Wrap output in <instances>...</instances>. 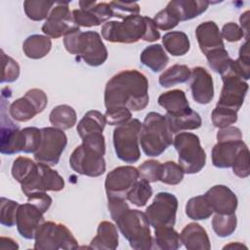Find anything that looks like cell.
<instances>
[{
	"mask_svg": "<svg viewBox=\"0 0 250 250\" xmlns=\"http://www.w3.org/2000/svg\"><path fill=\"white\" fill-rule=\"evenodd\" d=\"M105 108L118 106L140 111L148 104V81L137 69H126L113 75L104 88Z\"/></svg>",
	"mask_w": 250,
	"mask_h": 250,
	"instance_id": "1",
	"label": "cell"
},
{
	"mask_svg": "<svg viewBox=\"0 0 250 250\" xmlns=\"http://www.w3.org/2000/svg\"><path fill=\"white\" fill-rule=\"evenodd\" d=\"M5 95H1V128H0V151L2 154H15L21 151L34 153L41 142V129L26 127L20 130L6 112L8 107Z\"/></svg>",
	"mask_w": 250,
	"mask_h": 250,
	"instance_id": "2",
	"label": "cell"
},
{
	"mask_svg": "<svg viewBox=\"0 0 250 250\" xmlns=\"http://www.w3.org/2000/svg\"><path fill=\"white\" fill-rule=\"evenodd\" d=\"M101 31L103 38L112 43L132 44L140 39L153 42L160 38L153 20L140 15L128 17L121 21H106Z\"/></svg>",
	"mask_w": 250,
	"mask_h": 250,
	"instance_id": "3",
	"label": "cell"
},
{
	"mask_svg": "<svg viewBox=\"0 0 250 250\" xmlns=\"http://www.w3.org/2000/svg\"><path fill=\"white\" fill-rule=\"evenodd\" d=\"M66 51L78 56L88 65H102L107 59V50L97 31L82 32L79 26L74 27L63 36Z\"/></svg>",
	"mask_w": 250,
	"mask_h": 250,
	"instance_id": "4",
	"label": "cell"
},
{
	"mask_svg": "<svg viewBox=\"0 0 250 250\" xmlns=\"http://www.w3.org/2000/svg\"><path fill=\"white\" fill-rule=\"evenodd\" d=\"M173 140L165 115L154 111L148 112L140 132V144L145 154L151 157L159 156L173 144Z\"/></svg>",
	"mask_w": 250,
	"mask_h": 250,
	"instance_id": "5",
	"label": "cell"
},
{
	"mask_svg": "<svg viewBox=\"0 0 250 250\" xmlns=\"http://www.w3.org/2000/svg\"><path fill=\"white\" fill-rule=\"evenodd\" d=\"M121 234L135 250L152 248V236L149 223L144 212L137 209H127L114 221Z\"/></svg>",
	"mask_w": 250,
	"mask_h": 250,
	"instance_id": "6",
	"label": "cell"
},
{
	"mask_svg": "<svg viewBox=\"0 0 250 250\" xmlns=\"http://www.w3.org/2000/svg\"><path fill=\"white\" fill-rule=\"evenodd\" d=\"M173 145L178 152L179 165L185 173L196 174L203 169L206 163V152L197 135L180 132L174 138Z\"/></svg>",
	"mask_w": 250,
	"mask_h": 250,
	"instance_id": "7",
	"label": "cell"
},
{
	"mask_svg": "<svg viewBox=\"0 0 250 250\" xmlns=\"http://www.w3.org/2000/svg\"><path fill=\"white\" fill-rule=\"evenodd\" d=\"M36 250H73L79 248L76 238L63 224L44 222L38 228L34 237Z\"/></svg>",
	"mask_w": 250,
	"mask_h": 250,
	"instance_id": "8",
	"label": "cell"
},
{
	"mask_svg": "<svg viewBox=\"0 0 250 250\" xmlns=\"http://www.w3.org/2000/svg\"><path fill=\"white\" fill-rule=\"evenodd\" d=\"M142 123L133 118L117 126L113 131V146L117 157L126 163H135L140 159L139 146Z\"/></svg>",
	"mask_w": 250,
	"mask_h": 250,
	"instance_id": "9",
	"label": "cell"
},
{
	"mask_svg": "<svg viewBox=\"0 0 250 250\" xmlns=\"http://www.w3.org/2000/svg\"><path fill=\"white\" fill-rule=\"evenodd\" d=\"M67 145V137L63 130L56 127L41 129V142L38 149L33 153L34 159L49 166L59 163L61 155Z\"/></svg>",
	"mask_w": 250,
	"mask_h": 250,
	"instance_id": "10",
	"label": "cell"
},
{
	"mask_svg": "<svg viewBox=\"0 0 250 250\" xmlns=\"http://www.w3.org/2000/svg\"><path fill=\"white\" fill-rule=\"evenodd\" d=\"M21 187L26 196L38 191H60L64 188V180L49 165L37 162L34 170Z\"/></svg>",
	"mask_w": 250,
	"mask_h": 250,
	"instance_id": "11",
	"label": "cell"
},
{
	"mask_svg": "<svg viewBox=\"0 0 250 250\" xmlns=\"http://www.w3.org/2000/svg\"><path fill=\"white\" fill-rule=\"evenodd\" d=\"M69 165L76 173L88 177H100L105 172L104 155L84 144L76 146L69 157Z\"/></svg>",
	"mask_w": 250,
	"mask_h": 250,
	"instance_id": "12",
	"label": "cell"
},
{
	"mask_svg": "<svg viewBox=\"0 0 250 250\" xmlns=\"http://www.w3.org/2000/svg\"><path fill=\"white\" fill-rule=\"evenodd\" d=\"M178 209V199L170 192H158L152 203L146 209V219L154 229L174 227Z\"/></svg>",
	"mask_w": 250,
	"mask_h": 250,
	"instance_id": "13",
	"label": "cell"
},
{
	"mask_svg": "<svg viewBox=\"0 0 250 250\" xmlns=\"http://www.w3.org/2000/svg\"><path fill=\"white\" fill-rule=\"evenodd\" d=\"M48 104V98L41 89H30L23 97L15 100L9 105L10 116L19 122H26L42 112Z\"/></svg>",
	"mask_w": 250,
	"mask_h": 250,
	"instance_id": "14",
	"label": "cell"
},
{
	"mask_svg": "<svg viewBox=\"0 0 250 250\" xmlns=\"http://www.w3.org/2000/svg\"><path fill=\"white\" fill-rule=\"evenodd\" d=\"M221 76L223 80V88L216 105L238 111L246 97L248 83L230 71H228Z\"/></svg>",
	"mask_w": 250,
	"mask_h": 250,
	"instance_id": "15",
	"label": "cell"
},
{
	"mask_svg": "<svg viewBox=\"0 0 250 250\" xmlns=\"http://www.w3.org/2000/svg\"><path fill=\"white\" fill-rule=\"evenodd\" d=\"M139 178V170L134 166L127 165L114 168L105 177L104 188L106 196L126 199L128 192Z\"/></svg>",
	"mask_w": 250,
	"mask_h": 250,
	"instance_id": "16",
	"label": "cell"
},
{
	"mask_svg": "<svg viewBox=\"0 0 250 250\" xmlns=\"http://www.w3.org/2000/svg\"><path fill=\"white\" fill-rule=\"evenodd\" d=\"M76 26L68 2H56L41 29L49 38H60Z\"/></svg>",
	"mask_w": 250,
	"mask_h": 250,
	"instance_id": "17",
	"label": "cell"
},
{
	"mask_svg": "<svg viewBox=\"0 0 250 250\" xmlns=\"http://www.w3.org/2000/svg\"><path fill=\"white\" fill-rule=\"evenodd\" d=\"M43 214L40 209L29 202L20 204L16 226L21 236L25 239H33L38 228L45 222Z\"/></svg>",
	"mask_w": 250,
	"mask_h": 250,
	"instance_id": "18",
	"label": "cell"
},
{
	"mask_svg": "<svg viewBox=\"0 0 250 250\" xmlns=\"http://www.w3.org/2000/svg\"><path fill=\"white\" fill-rule=\"evenodd\" d=\"M188 80L192 99L197 104H207L213 100V78L204 67H193L190 70V76Z\"/></svg>",
	"mask_w": 250,
	"mask_h": 250,
	"instance_id": "19",
	"label": "cell"
},
{
	"mask_svg": "<svg viewBox=\"0 0 250 250\" xmlns=\"http://www.w3.org/2000/svg\"><path fill=\"white\" fill-rule=\"evenodd\" d=\"M216 214H232L237 208V197L227 186L217 185L203 194Z\"/></svg>",
	"mask_w": 250,
	"mask_h": 250,
	"instance_id": "20",
	"label": "cell"
},
{
	"mask_svg": "<svg viewBox=\"0 0 250 250\" xmlns=\"http://www.w3.org/2000/svg\"><path fill=\"white\" fill-rule=\"evenodd\" d=\"M246 146L243 140H229L218 142L212 149V163L217 168L231 167L237 154Z\"/></svg>",
	"mask_w": 250,
	"mask_h": 250,
	"instance_id": "21",
	"label": "cell"
},
{
	"mask_svg": "<svg viewBox=\"0 0 250 250\" xmlns=\"http://www.w3.org/2000/svg\"><path fill=\"white\" fill-rule=\"evenodd\" d=\"M195 36L200 51L204 55L212 50L225 48L221 31L213 21H207L200 23L195 29Z\"/></svg>",
	"mask_w": 250,
	"mask_h": 250,
	"instance_id": "22",
	"label": "cell"
},
{
	"mask_svg": "<svg viewBox=\"0 0 250 250\" xmlns=\"http://www.w3.org/2000/svg\"><path fill=\"white\" fill-rule=\"evenodd\" d=\"M182 244L188 250H209L211 243L207 231L197 223L188 224L180 234Z\"/></svg>",
	"mask_w": 250,
	"mask_h": 250,
	"instance_id": "23",
	"label": "cell"
},
{
	"mask_svg": "<svg viewBox=\"0 0 250 250\" xmlns=\"http://www.w3.org/2000/svg\"><path fill=\"white\" fill-rule=\"evenodd\" d=\"M210 2L205 0H174L166 6L177 17L179 21L194 19L203 14Z\"/></svg>",
	"mask_w": 250,
	"mask_h": 250,
	"instance_id": "24",
	"label": "cell"
},
{
	"mask_svg": "<svg viewBox=\"0 0 250 250\" xmlns=\"http://www.w3.org/2000/svg\"><path fill=\"white\" fill-rule=\"evenodd\" d=\"M118 232L116 227L107 221H103L97 229V235L91 240L88 248L99 250H114L118 246Z\"/></svg>",
	"mask_w": 250,
	"mask_h": 250,
	"instance_id": "25",
	"label": "cell"
},
{
	"mask_svg": "<svg viewBox=\"0 0 250 250\" xmlns=\"http://www.w3.org/2000/svg\"><path fill=\"white\" fill-rule=\"evenodd\" d=\"M158 104L171 115H180L191 109L185 92L179 89L162 93L158 97Z\"/></svg>",
	"mask_w": 250,
	"mask_h": 250,
	"instance_id": "26",
	"label": "cell"
},
{
	"mask_svg": "<svg viewBox=\"0 0 250 250\" xmlns=\"http://www.w3.org/2000/svg\"><path fill=\"white\" fill-rule=\"evenodd\" d=\"M165 118L168 128L172 134H178L184 130L198 129L202 123L200 115L192 109L180 115H171L166 113Z\"/></svg>",
	"mask_w": 250,
	"mask_h": 250,
	"instance_id": "27",
	"label": "cell"
},
{
	"mask_svg": "<svg viewBox=\"0 0 250 250\" xmlns=\"http://www.w3.org/2000/svg\"><path fill=\"white\" fill-rule=\"evenodd\" d=\"M141 62L153 72H159L165 68L169 62V58L163 47L159 44H152L147 46L141 53Z\"/></svg>",
	"mask_w": 250,
	"mask_h": 250,
	"instance_id": "28",
	"label": "cell"
},
{
	"mask_svg": "<svg viewBox=\"0 0 250 250\" xmlns=\"http://www.w3.org/2000/svg\"><path fill=\"white\" fill-rule=\"evenodd\" d=\"M51 48V39L48 36L40 34H32L22 43V51L24 55L32 60L44 58L50 52Z\"/></svg>",
	"mask_w": 250,
	"mask_h": 250,
	"instance_id": "29",
	"label": "cell"
},
{
	"mask_svg": "<svg viewBox=\"0 0 250 250\" xmlns=\"http://www.w3.org/2000/svg\"><path fill=\"white\" fill-rule=\"evenodd\" d=\"M162 43L165 50L174 57L186 55L190 48L188 35L183 31H170L163 35Z\"/></svg>",
	"mask_w": 250,
	"mask_h": 250,
	"instance_id": "30",
	"label": "cell"
},
{
	"mask_svg": "<svg viewBox=\"0 0 250 250\" xmlns=\"http://www.w3.org/2000/svg\"><path fill=\"white\" fill-rule=\"evenodd\" d=\"M106 121L104 115L98 110H89L78 122L76 130L80 138L91 133H103Z\"/></svg>",
	"mask_w": 250,
	"mask_h": 250,
	"instance_id": "31",
	"label": "cell"
},
{
	"mask_svg": "<svg viewBox=\"0 0 250 250\" xmlns=\"http://www.w3.org/2000/svg\"><path fill=\"white\" fill-rule=\"evenodd\" d=\"M49 120L54 127L61 130H67L76 124L77 115L72 106L60 104L52 109Z\"/></svg>",
	"mask_w": 250,
	"mask_h": 250,
	"instance_id": "32",
	"label": "cell"
},
{
	"mask_svg": "<svg viewBox=\"0 0 250 250\" xmlns=\"http://www.w3.org/2000/svg\"><path fill=\"white\" fill-rule=\"evenodd\" d=\"M155 247L161 250H177L182 246L180 234L173 227H160L154 229Z\"/></svg>",
	"mask_w": 250,
	"mask_h": 250,
	"instance_id": "33",
	"label": "cell"
},
{
	"mask_svg": "<svg viewBox=\"0 0 250 250\" xmlns=\"http://www.w3.org/2000/svg\"><path fill=\"white\" fill-rule=\"evenodd\" d=\"M190 69L186 64H173L159 76L158 82L164 88L185 83L189 79Z\"/></svg>",
	"mask_w": 250,
	"mask_h": 250,
	"instance_id": "34",
	"label": "cell"
},
{
	"mask_svg": "<svg viewBox=\"0 0 250 250\" xmlns=\"http://www.w3.org/2000/svg\"><path fill=\"white\" fill-rule=\"evenodd\" d=\"M213 209L204 195H197L188 200L186 204L187 216L194 221L206 220L213 214Z\"/></svg>",
	"mask_w": 250,
	"mask_h": 250,
	"instance_id": "35",
	"label": "cell"
},
{
	"mask_svg": "<svg viewBox=\"0 0 250 250\" xmlns=\"http://www.w3.org/2000/svg\"><path fill=\"white\" fill-rule=\"evenodd\" d=\"M237 225L235 213L232 214H216L212 219V228L219 237L231 235Z\"/></svg>",
	"mask_w": 250,
	"mask_h": 250,
	"instance_id": "36",
	"label": "cell"
},
{
	"mask_svg": "<svg viewBox=\"0 0 250 250\" xmlns=\"http://www.w3.org/2000/svg\"><path fill=\"white\" fill-rule=\"evenodd\" d=\"M151 195L152 188L149 182L145 179H141L135 183L133 188L128 192L126 199L137 207H143L146 204Z\"/></svg>",
	"mask_w": 250,
	"mask_h": 250,
	"instance_id": "37",
	"label": "cell"
},
{
	"mask_svg": "<svg viewBox=\"0 0 250 250\" xmlns=\"http://www.w3.org/2000/svg\"><path fill=\"white\" fill-rule=\"evenodd\" d=\"M55 2L52 1H34L27 0L23 2L24 13L28 19L31 21H39L42 20H47L53 6H55Z\"/></svg>",
	"mask_w": 250,
	"mask_h": 250,
	"instance_id": "38",
	"label": "cell"
},
{
	"mask_svg": "<svg viewBox=\"0 0 250 250\" xmlns=\"http://www.w3.org/2000/svg\"><path fill=\"white\" fill-rule=\"evenodd\" d=\"M205 56L211 69L217 73H220L221 75L225 74L229 70L233 61L225 48L212 50Z\"/></svg>",
	"mask_w": 250,
	"mask_h": 250,
	"instance_id": "39",
	"label": "cell"
},
{
	"mask_svg": "<svg viewBox=\"0 0 250 250\" xmlns=\"http://www.w3.org/2000/svg\"><path fill=\"white\" fill-rule=\"evenodd\" d=\"M37 163H35L30 158L24 157V156H19L16 158L13 162L11 173L13 178L20 184H22L28 176L31 174V172L36 167Z\"/></svg>",
	"mask_w": 250,
	"mask_h": 250,
	"instance_id": "40",
	"label": "cell"
},
{
	"mask_svg": "<svg viewBox=\"0 0 250 250\" xmlns=\"http://www.w3.org/2000/svg\"><path fill=\"white\" fill-rule=\"evenodd\" d=\"M185 172L183 168L174 161H166L162 164L160 182L170 186L180 184L184 179Z\"/></svg>",
	"mask_w": 250,
	"mask_h": 250,
	"instance_id": "41",
	"label": "cell"
},
{
	"mask_svg": "<svg viewBox=\"0 0 250 250\" xmlns=\"http://www.w3.org/2000/svg\"><path fill=\"white\" fill-rule=\"evenodd\" d=\"M19 202L5 197L0 199V223L1 225L11 228L16 225L17 212L19 209Z\"/></svg>",
	"mask_w": 250,
	"mask_h": 250,
	"instance_id": "42",
	"label": "cell"
},
{
	"mask_svg": "<svg viewBox=\"0 0 250 250\" xmlns=\"http://www.w3.org/2000/svg\"><path fill=\"white\" fill-rule=\"evenodd\" d=\"M211 119L215 127L222 129L230 126L237 121V111L216 105L212 111Z\"/></svg>",
	"mask_w": 250,
	"mask_h": 250,
	"instance_id": "43",
	"label": "cell"
},
{
	"mask_svg": "<svg viewBox=\"0 0 250 250\" xmlns=\"http://www.w3.org/2000/svg\"><path fill=\"white\" fill-rule=\"evenodd\" d=\"M1 59H2V75H1V83H11L16 81L20 76V65L17 61L13 58L9 57L1 51Z\"/></svg>",
	"mask_w": 250,
	"mask_h": 250,
	"instance_id": "44",
	"label": "cell"
},
{
	"mask_svg": "<svg viewBox=\"0 0 250 250\" xmlns=\"http://www.w3.org/2000/svg\"><path fill=\"white\" fill-rule=\"evenodd\" d=\"M162 164L154 159H148L143 162L138 170L140 177L146 180L149 183H154L160 180Z\"/></svg>",
	"mask_w": 250,
	"mask_h": 250,
	"instance_id": "45",
	"label": "cell"
},
{
	"mask_svg": "<svg viewBox=\"0 0 250 250\" xmlns=\"http://www.w3.org/2000/svg\"><path fill=\"white\" fill-rule=\"evenodd\" d=\"M113 17L124 20L131 16H137L140 13V6L136 2H122L111 1L109 2Z\"/></svg>",
	"mask_w": 250,
	"mask_h": 250,
	"instance_id": "46",
	"label": "cell"
},
{
	"mask_svg": "<svg viewBox=\"0 0 250 250\" xmlns=\"http://www.w3.org/2000/svg\"><path fill=\"white\" fill-rule=\"evenodd\" d=\"M80 8L90 9L91 12L99 19L101 23L113 17L109 3H98L96 1H79Z\"/></svg>",
	"mask_w": 250,
	"mask_h": 250,
	"instance_id": "47",
	"label": "cell"
},
{
	"mask_svg": "<svg viewBox=\"0 0 250 250\" xmlns=\"http://www.w3.org/2000/svg\"><path fill=\"white\" fill-rule=\"evenodd\" d=\"M104 117L107 124L112 126H119L131 120L132 112L127 107L118 106V107L106 109L104 113Z\"/></svg>",
	"mask_w": 250,
	"mask_h": 250,
	"instance_id": "48",
	"label": "cell"
},
{
	"mask_svg": "<svg viewBox=\"0 0 250 250\" xmlns=\"http://www.w3.org/2000/svg\"><path fill=\"white\" fill-rule=\"evenodd\" d=\"M232 172L239 178H247L250 175V164H249V149L245 146L237 154L232 165Z\"/></svg>",
	"mask_w": 250,
	"mask_h": 250,
	"instance_id": "49",
	"label": "cell"
},
{
	"mask_svg": "<svg viewBox=\"0 0 250 250\" xmlns=\"http://www.w3.org/2000/svg\"><path fill=\"white\" fill-rule=\"evenodd\" d=\"M72 17L77 26L91 27V26H97L101 24V21H99V19L91 12L90 9H87V8H80V9L73 10Z\"/></svg>",
	"mask_w": 250,
	"mask_h": 250,
	"instance_id": "50",
	"label": "cell"
},
{
	"mask_svg": "<svg viewBox=\"0 0 250 250\" xmlns=\"http://www.w3.org/2000/svg\"><path fill=\"white\" fill-rule=\"evenodd\" d=\"M157 28L161 30H170L178 25L179 20L167 7L158 12L153 19Z\"/></svg>",
	"mask_w": 250,
	"mask_h": 250,
	"instance_id": "51",
	"label": "cell"
},
{
	"mask_svg": "<svg viewBox=\"0 0 250 250\" xmlns=\"http://www.w3.org/2000/svg\"><path fill=\"white\" fill-rule=\"evenodd\" d=\"M221 35L228 42H236L244 36V32L237 23L228 22L223 26Z\"/></svg>",
	"mask_w": 250,
	"mask_h": 250,
	"instance_id": "52",
	"label": "cell"
},
{
	"mask_svg": "<svg viewBox=\"0 0 250 250\" xmlns=\"http://www.w3.org/2000/svg\"><path fill=\"white\" fill-rule=\"evenodd\" d=\"M52 198L44 191L33 192L27 195V202L35 205L43 213L47 212L52 204Z\"/></svg>",
	"mask_w": 250,
	"mask_h": 250,
	"instance_id": "53",
	"label": "cell"
},
{
	"mask_svg": "<svg viewBox=\"0 0 250 250\" xmlns=\"http://www.w3.org/2000/svg\"><path fill=\"white\" fill-rule=\"evenodd\" d=\"M229 140H242V133L239 128L235 126H228L222 128L217 133V141H229Z\"/></svg>",
	"mask_w": 250,
	"mask_h": 250,
	"instance_id": "54",
	"label": "cell"
},
{
	"mask_svg": "<svg viewBox=\"0 0 250 250\" xmlns=\"http://www.w3.org/2000/svg\"><path fill=\"white\" fill-rule=\"evenodd\" d=\"M0 249H19L18 243L10 237L1 236L0 238Z\"/></svg>",
	"mask_w": 250,
	"mask_h": 250,
	"instance_id": "55",
	"label": "cell"
},
{
	"mask_svg": "<svg viewBox=\"0 0 250 250\" xmlns=\"http://www.w3.org/2000/svg\"><path fill=\"white\" fill-rule=\"evenodd\" d=\"M248 15H249V11H246L239 18V21H240V24H241L240 27L243 30L244 34H245L246 40H248V22H249V16Z\"/></svg>",
	"mask_w": 250,
	"mask_h": 250,
	"instance_id": "56",
	"label": "cell"
},
{
	"mask_svg": "<svg viewBox=\"0 0 250 250\" xmlns=\"http://www.w3.org/2000/svg\"><path fill=\"white\" fill-rule=\"evenodd\" d=\"M227 248H234V249H236V248H238V249H240V248H245V249H246L247 247H246L245 245L239 243V242H234V243H229V244L224 246V249H227Z\"/></svg>",
	"mask_w": 250,
	"mask_h": 250,
	"instance_id": "57",
	"label": "cell"
}]
</instances>
